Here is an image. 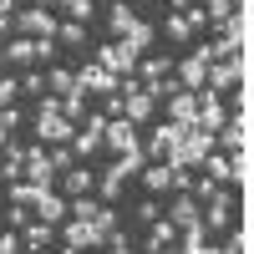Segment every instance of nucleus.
<instances>
[{
  "label": "nucleus",
  "mask_w": 254,
  "mask_h": 254,
  "mask_svg": "<svg viewBox=\"0 0 254 254\" xmlns=\"http://www.w3.org/2000/svg\"><path fill=\"white\" fill-rule=\"evenodd\" d=\"M71 117L61 112V102L56 97H41V112H36V137L46 142V147H56V142H71Z\"/></svg>",
  "instance_id": "f257e3e1"
},
{
  "label": "nucleus",
  "mask_w": 254,
  "mask_h": 254,
  "mask_svg": "<svg viewBox=\"0 0 254 254\" xmlns=\"http://www.w3.org/2000/svg\"><path fill=\"white\" fill-rule=\"evenodd\" d=\"M142 163H147V153H142V147H127V153H117V163L107 168V173H102V203H112L117 193H122V183L127 178H132V173H142Z\"/></svg>",
  "instance_id": "f03ea898"
},
{
  "label": "nucleus",
  "mask_w": 254,
  "mask_h": 254,
  "mask_svg": "<svg viewBox=\"0 0 254 254\" xmlns=\"http://www.w3.org/2000/svg\"><path fill=\"white\" fill-rule=\"evenodd\" d=\"M208 147H214V132H208V127H188L183 142L168 147V168H198Z\"/></svg>",
  "instance_id": "7ed1b4c3"
},
{
  "label": "nucleus",
  "mask_w": 254,
  "mask_h": 254,
  "mask_svg": "<svg viewBox=\"0 0 254 254\" xmlns=\"http://www.w3.org/2000/svg\"><path fill=\"white\" fill-rule=\"evenodd\" d=\"M244 76H249V56H244V51H234V56H219V61H208V71H203L208 92H224V87H234V81H244Z\"/></svg>",
  "instance_id": "20e7f679"
},
{
  "label": "nucleus",
  "mask_w": 254,
  "mask_h": 254,
  "mask_svg": "<svg viewBox=\"0 0 254 254\" xmlns=\"http://www.w3.org/2000/svg\"><path fill=\"white\" fill-rule=\"evenodd\" d=\"M102 244H107V229L92 219H71L61 229V249H102Z\"/></svg>",
  "instance_id": "39448f33"
},
{
  "label": "nucleus",
  "mask_w": 254,
  "mask_h": 254,
  "mask_svg": "<svg viewBox=\"0 0 254 254\" xmlns=\"http://www.w3.org/2000/svg\"><path fill=\"white\" fill-rule=\"evenodd\" d=\"M244 41H249V15H229L224 20V26H219V41H214V46H208V51H214V61L219 56H234V51H244Z\"/></svg>",
  "instance_id": "423d86ee"
},
{
  "label": "nucleus",
  "mask_w": 254,
  "mask_h": 254,
  "mask_svg": "<svg viewBox=\"0 0 254 254\" xmlns=\"http://www.w3.org/2000/svg\"><path fill=\"white\" fill-rule=\"evenodd\" d=\"M15 36H41V41H56V20L46 5H31V10H15Z\"/></svg>",
  "instance_id": "0eeeda50"
},
{
  "label": "nucleus",
  "mask_w": 254,
  "mask_h": 254,
  "mask_svg": "<svg viewBox=\"0 0 254 254\" xmlns=\"http://www.w3.org/2000/svg\"><path fill=\"white\" fill-rule=\"evenodd\" d=\"M87 127L81 132H71V153H81V158H92L97 147H102V132H107V112H92V117H81Z\"/></svg>",
  "instance_id": "6e6552de"
},
{
  "label": "nucleus",
  "mask_w": 254,
  "mask_h": 254,
  "mask_svg": "<svg viewBox=\"0 0 254 254\" xmlns=\"http://www.w3.org/2000/svg\"><path fill=\"white\" fill-rule=\"evenodd\" d=\"M51 178H56V163H51V147H46V142H36V147H26V183H41V188H51Z\"/></svg>",
  "instance_id": "1a4fd4ad"
},
{
  "label": "nucleus",
  "mask_w": 254,
  "mask_h": 254,
  "mask_svg": "<svg viewBox=\"0 0 254 254\" xmlns=\"http://www.w3.org/2000/svg\"><path fill=\"white\" fill-rule=\"evenodd\" d=\"M97 61H102L112 76H132V71H137V51L127 46V41H112V46H102V56H97Z\"/></svg>",
  "instance_id": "9d476101"
},
{
  "label": "nucleus",
  "mask_w": 254,
  "mask_h": 254,
  "mask_svg": "<svg viewBox=\"0 0 254 254\" xmlns=\"http://www.w3.org/2000/svg\"><path fill=\"white\" fill-rule=\"evenodd\" d=\"M208 61H214V51L203 46V51H193V56H188L183 66H178V87H183V92H198V87H203V71H208Z\"/></svg>",
  "instance_id": "9b49d317"
},
{
  "label": "nucleus",
  "mask_w": 254,
  "mask_h": 254,
  "mask_svg": "<svg viewBox=\"0 0 254 254\" xmlns=\"http://www.w3.org/2000/svg\"><path fill=\"white\" fill-rule=\"evenodd\" d=\"M224 122H229V112H224V102H219V92H208V87H198V127H208V132H219Z\"/></svg>",
  "instance_id": "f8f14e48"
},
{
  "label": "nucleus",
  "mask_w": 254,
  "mask_h": 254,
  "mask_svg": "<svg viewBox=\"0 0 254 254\" xmlns=\"http://www.w3.org/2000/svg\"><path fill=\"white\" fill-rule=\"evenodd\" d=\"M76 81H81V92L107 97V92H117V81H122V76H112L107 66H102V61H92V66H81V76H76Z\"/></svg>",
  "instance_id": "ddd939ff"
},
{
  "label": "nucleus",
  "mask_w": 254,
  "mask_h": 254,
  "mask_svg": "<svg viewBox=\"0 0 254 254\" xmlns=\"http://www.w3.org/2000/svg\"><path fill=\"white\" fill-rule=\"evenodd\" d=\"M168 122L198 127V92H173V97H168Z\"/></svg>",
  "instance_id": "4468645a"
},
{
  "label": "nucleus",
  "mask_w": 254,
  "mask_h": 254,
  "mask_svg": "<svg viewBox=\"0 0 254 254\" xmlns=\"http://www.w3.org/2000/svg\"><path fill=\"white\" fill-rule=\"evenodd\" d=\"M183 132H188L183 122H158V132H153V142H147V153H153V158H168V147H178Z\"/></svg>",
  "instance_id": "2eb2a0df"
},
{
  "label": "nucleus",
  "mask_w": 254,
  "mask_h": 254,
  "mask_svg": "<svg viewBox=\"0 0 254 254\" xmlns=\"http://www.w3.org/2000/svg\"><path fill=\"white\" fill-rule=\"evenodd\" d=\"M214 137H219V142L229 147V153H249V127H244V112H239L234 122H224Z\"/></svg>",
  "instance_id": "dca6fc26"
},
{
  "label": "nucleus",
  "mask_w": 254,
  "mask_h": 254,
  "mask_svg": "<svg viewBox=\"0 0 254 254\" xmlns=\"http://www.w3.org/2000/svg\"><path fill=\"white\" fill-rule=\"evenodd\" d=\"M102 142L107 147H117V153H127V147H137V132H132V122H117V117H107V132H102Z\"/></svg>",
  "instance_id": "f3484780"
},
{
  "label": "nucleus",
  "mask_w": 254,
  "mask_h": 254,
  "mask_svg": "<svg viewBox=\"0 0 254 254\" xmlns=\"http://www.w3.org/2000/svg\"><path fill=\"white\" fill-rule=\"evenodd\" d=\"M20 244H26V249H46V244H56V224H46V219L20 224Z\"/></svg>",
  "instance_id": "a211bd4d"
},
{
  "label": "nucleus",
  "mask_w": 254,
  "mask_h": 254,
  "mask_svg": "<svg viewBox=\"0 0 254 254\" xmlns=\"http://www.w3.org/2000/svg\"><path fill=\"white\" fill-rule=\"evenodd\" d=\"M0 178H5V183H20V178H26V147L5 142V163H0Z\"/></svg>",
  "instance_id": "6ab92c4d"
},
{
  "label": "nucleus",
  "mask_w": 254,
  "mask_h": 254,
  "mask_svg": "<svg viewBox=\"0 0 254 254\" xmlns=\"http://www.w3.org/2000/svg\"><path fill=\"white\" fill-rule=\"evenodd\" d=\"M153 107H158V102L147 97V92H132V97H122V117H127V122H147V117H153Z\"/></svg>",
  "instance_id": "aec40b11"
},
{
  "label": "nucleus",
  "mask_w": 254,
  "mask_h": 254,
  "mask_svg": "<svg viewBox=\"0 0 254 254\" xmlns=\"http://www.w3.org/2000/svg\"><path fill=\"white\" fill-rule=\"evenodd\" d=\"M203 173L214 183H229V178H234V163H229V153H214V147H208V153H203Z\"/></svg>",
  "instance_id": "412c9836"
},
{
  "label": "nucleus",
  "mask_w": 254,
  "mask_h": 254,
  "mask_svg": "<svg viewBox=\"0 0 254 254\" xmlns=\"http://www.w3.org/2000/svg\"><path fill=\"white\" fill-rule=\"evenodd\" d=\"M173 244H178V224H173V219H163V224H153V234H147L142 249H158V254H163V249H173Z\"/></svg>",
  "instance_id": "4be33fe9"
},
{
  "label": "nucleus",
  "mask_w": 254,
  "mask_h": 254,
  "mask_svg": "<svg viewBox=\"0 0 254 254\" xmlns=\"http://www.w3.org/2000/svg\"><path fill=\"white\" fill-rule=\"evenodd\" d=\"M87 188H92V173H87V168H61V193H66V198L87 193Z\"/></svg>",
  "instance_id": "5701e85b"
},
{
  "label": "nucleus",
  "mask_w": 254,
  "mask_h": 254,
  "mask_svg": "<svg viewBox=\"0 0 254 254\" xmlns=\"http://www.w3.org/2000/svg\"><path fill=\"white\" fill-rule=\"evenodd\" d=\"M178 234H183V244H178V249H188V254H203V249H214V244L203 239V219H193V224H183Z\"/></svg>",
  "instance_id": "b1692460"
},
{
  "label": "nucleus",
  "mask_w": 254,
  "mask_h": 254,
  "mask_svg": "<svg viewBox=\"0 0 254 254\" xmlns=\"http://www.w3.org/2000/svg\"><path fill=\"white\" fill-rule=\"evenodd\" d=\"M198 219V198L188 193V188H178V203H173V224L183 229V224H193Z\"/></svg>",
  "instance_id": "393cba45"
},
{
  "label": "nucleus",
  "mask_w": 254,
  "mask_h": 254,
  "mask_svg": "<svg viewBox=\"0 0 254 254\" xmlns=\"http://www.w3.org/2000/svg\"><path fill=\"white\" fill-rule=\"evenodd\" d=\"M203 203H208V224H214V229H224V224H229V193H224V188H214V193H208Z\"/></svg>",
  "instance_id": "a878e982"
},
{
  "label": "nucleus",
  "mask_w": 254,
  "mask_h": 254,
  "mask_svg": "<svg viewBox=\"0 0 254 254\" xmlns=\"http://www.w3.org/2000/svg\"><path fill=\"white\" fill-rule=\"evenodd\" d=\"M142 183H147V193H168V188H173V168H142Z\"/></svg>",
  "instance_id": "bb28decb"
},
{
  "label": "nucleus",
  "mask_w": 254,
  "mask_h": 254,
  "mask_svg": "<svg viewBox=\"0 0 254 254\" xmlns=\"http://www.w3.org/2000/svg\"><path fill=\"white\" fill-rule=\"evenodd\" d=\"M71 87H76V76H71L66 66H51V71H46V92H56V97H66Z\"/></svg>",
  "instance_id": "cd10ccee"
},
{
  "label": "nucleus",
  "mask_w": 254,
  "mask_h": 254,
  "mask_svg": "<svg viewBox=\"0 0 254 254\" xmlns=\"http://www.w3.org/2000/svg\"><path fill=\"white\" fill-rule=\"evenodd\" d=\"M122 41H127V46H132V51H137V56H142V51H147V46H153V26H147V20H137V26H132V31H127V36H122Z\"/></svg>",
  "instance_id": "c85d7f7f"
},
{
  "label": "nucleus",
  "mask_w": 254,
  "mask_h": 254,
  "mask_svg": "<svg viewBox=\"0 0 254 254\" xmlns=\"http://www.w3.org/2000/svg\"><path fill=\"white\" fill-rule=\"evenodd\" d=\"M203 15H208V26H214V31H219V26H224V20H229V15H234V0H208V5H203Z\"/></svg>",
  "instance_id": "c756f323"
},
{
  "label": "nucleus",
  "mask_w": 254,
  "mask_h": 254,
  "mask_svg": "<svg viewBox=\"0 0 254 254\" xmlns=\"http://www.w3.org/2000/svg\"><path fill=\"white\" fill-rule=\"evenodd\" d=\"M132 26H137V15H132V5H112V31H117V36H127Z\"/></svg>",
  "instance_id": "7c9ffc66"
},
{
  "label": "nucleus",
  "mask_w": 254,
  "mask_h": 254,
  "mask_svg": "<svg viewBox=\"0 0 254 254\" xmlns=\"http://www.w3.org/2000/svg\"><path fill=\"white\" fill-rule=\"evenodd\" d=\"M81 97H87V92H81V81H76V87H71L66 97H61V112H66L71 122H81Z\"/></svg>",
  "instance_id": "2f4dec72"
},
{
  "label": "nucleus",
  "mask_w": 254,
  "mask_h": 254,
  "mask_svg": "<svg viewBox=\"0 0 254 254\" xmlns=\"http://www.w3.org/2000/svg\"><path fill=\"white\" fill-rule=\"evenodd\" d=\"M56 5L66 10L71 20H81V26H87V20H92V0H56Z\"/></svg>",
  "instance_id": "473e14b6"
},
{
  "label": "nucleus",
  "mask_w": 254,
  "mask_h": 254,
  "mask_svg": "<svg viewBox=\"0 0 254 254\" xmlns=\"http://www.w3.org/2000/svg\"><path fill=\"white\" fill-rule=\"evenodd\" d=\"M168 36H173V41H188V36H193V20H188V15L178 10L173 20H168Z\"/></svg>",
  "instance_id": "72a5a7b5"
},
{
  "label": "nucleus",
  "mask_w": 254,
  "mask_h": 254,
  "mask_svg": "<svg viewBox=\"0 0 254 254\" xmlns=\"http://www.w3.org/2000/svg\"><path fill=\"white\" fill-rule=\"evenodd\" d=\"M56 41H76V46H81V41H87V36H81V20H61V26H56Z\"/></svg>",
  "instance_id": "f704fd0d"
},
{
  "label": "nucleus",
  "mask_w": 254,
  "mask_h": 254,
  "mask_svg": "<svg viewBox=\"0 0 254 254\" xmlns=\"http://www.w3.org/2000/svg\"><path fill=\"white\" fill-rule=\"evenodd\" d=\"M15 122H20V112H15V107H0V147L10 142V127H15Z\"/></svg>",
  "instance_id": "c9c22d12"
},
{
  "label": "nucleus",
  "mask_w": 254,
  "mask_h": 254,
  "mask_svg": "<svg viewBox=\"0 0 254 254\" xmlns=\"http://www.w3.org/2000/svg\"><path fill=\"white\" fill-rule=\"evenodd\" d=\"M20 92H31V97H46V81H41V76L31 71V76H20Z\"/></svg>",
  "instance_id": "e433bc0d"
},
{
  "label": "nucleus",
  "mask_w": 254,
  "mask_h": 254,
  "mask_svg": "<svg viewBox=\"0 0 254 254\" xmlns=\"http://www.w3.org/2000/svg\"><path fill=\"white\" fill-rule=\"evenodd\" d=\"M20 92V81H10V76H0V107H10V97Z\"/></svg>",
  "instance_id": "4c0bfd02"
},
{
  "label": "nucleus",
  "mask_w": 254,
  "mask_h": 254,
  "mask_svg": "<svg viewBox=\"0 0 254 254\" xmlns=\"http://www.w3.org/2000/svg\"><path fill=\"white\" fill-rule=\"evenodd\" d=\"M224 249H234V254H249V234H244V229H239V234H229V244Z\"/></svg>",
  "instance_id": "58836bf2"
},
{
  "label": "nucleus",
  "mask_w": 254,
  "mask_h": 254,
  "mask_svg": "<svg viewBox=\"0 0 254 254\" xmlns=\"http://www.w3.org/2000/svg\"><path fill=\"white\" fill-rule=\"evenodd\" d=\"M15 249H26V244H20V234H0V254H15Z\"/></svg>",
  "instance_id": "ea45409f"
},
{
  "label": "nucleus",
  "mask_w": 254,
  "mask_h": 254,
  "mask_svg": "<svg viewBox=\"0 0 254 254\" xmlns=\"http://www.w3.org/2000/svg\"><path fill=\"white\" fill-rule=\"evenodd\" d=\"M168 5H173V10H193V0H168Z\"/></svg>",
  "instance_id": "a19ab883"
},
{
  "label": "nucleus",
  "mask_w": 254,
  "mask_h": 254,
  "mask_svg": "<svg viewBox=\"0 0 254 254\" xmlns=\"http://www.w3.org/2000/svg\"><path fill=\"white\" fill-rule=\"evenodd\" d=\"M0 15H15V0H0Z\"/></svg>",
  "instance_id": "79ce46f5"
}]
</instances>
